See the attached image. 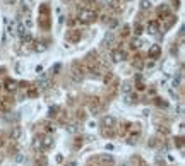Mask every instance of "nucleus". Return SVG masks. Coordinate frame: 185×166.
Masks as SVG:
<instances>
[{
	"instance_id": "1",
	"label": "nucleus",
	"mask_w": 185,
	"mask_h": 166,
	"mask_svg": "<svg viewBox=\"0 0 185 166\" xmlns=\"http://www.w3.org/2000/svg\"><path fill=\"white\" fill-rule=\"evenodd\" d=\"M96 17L98 16H96L94 11H88V9H84V11L79 12V17H77V19H79L82 24H91V22L96 21Z\"/></svg>"
},
{
	"instance_id": "10",
	"label": "nucleus",
	"mask_w": 185,
	"mask_h": 166,
	"mask_svg": "<svg viewBox=\"0 0 185 166\" xmlns=\"http://www.w3.org/2000/svg\"><path fill=\"white\" fill-rule=\"evenodd\" d=\"M159 31V22L158 21H151L148 24V33H151V34H156V33Z\"/></svg>"
},
{
	"instance_id": "23",
	"label": "nucleus",
	"mask_w": 185,
	"mask_h": 166,
	"mask_svg": "<svg viewBox=\"0 0 185 166\" xmlns=\"http://www.w3.org/2000/svg\"><path fill=\"white\" fill-rule=\"evenodd\" d=\"M106 4L110 7H118V0H106Z\"/></svg>"
},
{
	"instance_id": "8",
	"label": "nucleus",
	"mask_w": 185,
	"mask_h": 166,
	"mask_svg": "<svg viewBox=\"0 0 185 166\" xmlns=\"http://www.w3.org/2000/svg\"><path fill=\"white\" fill-rule=\"evenodd\" d=\"M158 14L161 19H166V17L170 16V7L166 5V4H163V5H159L158 7Z\"/></svg>"
},
{
	"instance_id": "16",
	"label": "nucleus",
	"mask_w": 185,
	"mask_h": 166,
	"mask_svg": "<svg viewBox=\"0 0 185 166\" xmlns=\"http://www.w3.org/2000/svg\"><path fill=\"white\" fill-rule=\"evenodd\" d=\"M125 103H129V105H132V103L137 101V96H134V94H125Z\"/></svg>"
},
{
	"instance_id": "13",
	"label": "nucleus",
	"mask_w": 185,
	"mask_h": 166,
	"mask_svg": "<svg viewBox=\"0 0 185 166\" xmlns=\"http://www.w3.org/2000/svg\"><path fill=\"white\" fill-rule=\"evenodd\" d=\"M5 89L7 91H16L17 89V82L16 80H12V79H7L5 80Z\"/></svg>"
},
{
	"instance_id": "17",
	"label": "nucleus",
	"mask_w": 185,
	"mask_h": 166,
	"mask_svg": "<svg viewBox=\"0 0 185 166\" xmlns=\"http://www.w3.org/2000/svg\"><path fill=\"white\" fill-rule=\"evenodd\" d=\"M45 50H46L45 43H34V52H45Z\"/></svg>"
},
{
	"instance_id": "9",
	"label": "nucleus",
	"mask_w": 185,
	"mask_h": 166,
	"mask_svg": "<svg viewBox=\"0 0 185 166\" xmlns=\"http://www.w3.org/2000/svg\"><path fill=\"white\" fill-rule=\"evenodd\" d=\"M21 135H22V129L21 127H12V132H11V137H12V140H19L21 139Z\"/></svg>"
},
{
	"instance_id": "7",
	"label": "nucleus",
	"mask_w": 185,
	"mask_h": 166,
	"mask_svg": "<svg viewBox=\"0 0 185 166\" xmlns=\"http://www.w3.org/2000/svg\"><path fill=\"white\" fill-rule=\"evenodd\" d=\"M81 39V31H77V29H72V31L67 34V41H70V43H75V41H79Z\"/></svg>"
},
{
	"instance_id": "31",
	"label": "nucleus",
	"mask_w": 185,
	"mask_h": 166,
	"mask_svg": "<svg viewBox=\"0 0 185 166\" xmlns=\"http://www.w3.org/2000/svg\"><path fill=\"white\" fill-rule=\"evenodd\" d=\"M4 2H5V4H9V5H11V4H16V0H4Z\"/></svg>"
},
{
	"instance_id": "26",
	"label": "nucleus",
	"mask_w": 185,
	"mask_h": 166,
	"mask_svg": "<svg viewBox=\"0 0 185 166\" xmlns=\"http://www.w3.org/2000/svg\"><path fill=\"white\" fill-rule=\"evenodd\" d=\"M55 111H58V108H57V106H52V108H50V117H55V115H57Z\"/></svg>"
},
{
	"instance_id": "12",
	"label": "nucleus",
	"mask_w": 185,
	"mask_h": 166,
	"mask_svg": "<svg viewBox=\"0 0 185 166\" xmlns=\"http://www.w3.org/2000/svg\"><path fill=\"white\" fill-rule=\"evenodd\" d=\"M120 89H122V92H123V94H130V91H132V82H129V80L122 82Z\"/></svg>"
},
{
	"instance_id": "32",
	"label": "nucleus",
	"mask_w": 185,
	"mask_h": 166,
	"mask_svg": "<svg viewBox=\"0 0 185 166\" xmlns=\"http://www.w3.org/2000/svg\"><path fill=\"white\" fill-rule=\"evenodd\" d=\"M67 166H77V163H75V161H70V163H67Z\"/></svg>"
},
{
	"instance_id": "2",
	"label": "nucleus",
	"mask_w": 185,
	"mask_h": 166,
	"mask_svg": "<svg viewBox=\"0 0 185 166\" xmlns=\"http://www.w3.org/2000/svg\"><path fill=\"white\" fill-rule=\"evenodd\" d=\"M125 52L123 50H113L111 52V62H115V64H120V62H123L125 60Z\"/></svg>"
},
{
	"instance_id": "27",
	"label": "nucleus",
	"mask_w": 185,
	"mask_h": 166,
	"mask_svg": "<svg viewBox=\"0 0 185 166\" xmlns=\"http://www.w3.org/2000/svg\"><path fill=\"white\" fill-rule=\"evenodd\" d=\"M60 67H62V65H60V64H57L55 67H52V72H53V74H57L58 70H60Z\"/></svg>"
},
{
	"instance_id": "14",
	"label": "nucleus",
	"mask_w": 185,
	"mask_h": 166,
	"mask_svg": "<svg viewBox=\"0 0 185 166\" xmlns=\"http://www.w3.org/2000/svg\"><path fill=\"white\" fill-rule=\"evenodd\" d=\"M113 39H115V36H113V33H106V36H105V46H110L111 43H113Z\"/></svg>"
},
{
	"instance_id": "22",
	"label": "nucleus",
	"mask_w": 185,
	"mask_h": 166,
	"mask_svg": "<svg viewBox=\"0 0 185 166\" xmlns=\"http://www.w3.org/2000/svg\"><path fill=\"white\" fill-rule=\"evenodd\" d=\"M171 87H175V89H177V87H180V77H175V79H173V82H171Z\"/></svg>"
},
{
	"instance_id": "30",
	"label": "nucleus",
	"mask_w": 185,
	"mask_h": 166,
	"mask_svg": "<svg viewBox=\"0 0 185 166\" xmlns=\"http://www.w3.org/2000/svg\"><path fill=\"white\" fill-rule=\"evenodd\" d=\"M36 72H38V74H40V72H43V67H41V65H38V67H36Z\"/></svg>"
},
{
	"instance_id": "25",
	"label": "nucleus",
	"mask_w": 185,
	"mask_h": 166,
	"mask_svg": "<svg viewBox=\"0 0 185 166\" xmlns=\"http://www.w3.org/2000/svg\"><path fill=\"white\" fill-rule=\"evenodd\" d=\"M65 129H67V132H70V134H74L75 130H77V127H75V125H69V127H65Z\"/></svg>"
},
{
	"instance_id": "28",
	"label": "nucleus",
	"mask_w": 185,
	"mask_h": 166,
	"mask_svg": "<svg viewBox=\"0 0 185 166\" xmlns=\"http://www.w3.org/2000/svg\"><path fill=\"white\" fill-rule=\"evenodd\" d=\"M22 26H24V27H27V29H29V27L33 26V21H31V19H26V24H22Z\"/></svg>"
},
{
	"instance_id": "3",
	"label": "nucleus",
	"mask_w": 185,
	"mask_h": 166,
	"mask_svg": "<svg viewBox=\"0 0 185 166\" xmlns=\"http://www.w3.org/2000/svg\"><path fill=\"white\" fill-rule=\"evenodd\" d=\"M148 55H149V58H158L159 55H161V46L159 45H151Z\"/></svg>"
},
{
	"instance_id": "6",
	"label": "nucleus",
	"mask_w": 185,
	"mask_h": 166,
	"mask_svg": "<svg viewBox=\"0 0 185 166\" xmlns=\"http://www.w3.org/2000/svg\"><path fill=\"white\" fill-rule=\"evenodd\" d=\"M53 146V139L50 137V135H45V137H41V151H48L50 147Z\"/></svg>"
},
{
	"instance_id": "15",
	"label": "nucleus",
	"mask_w": 185,
	"mask_h": 166,
	"mask_svg": "<svg viewBox=\"0 0 185 166\" xmlns=\"http://www.w3.org/2000/svg\"><path fill=\"white\" fill-rule=\"evenodd\" d=\"M26 34H27L26 27L22 26V24H19V26H17V36H19V38H21V39H22V38L26 36Z\"/></svg>"
},
{
	"instance_id": "29",
	"label": "nucleus",
	"mask_w": 185,
	"mask_h": 166,
	"mask_svg": "<svg viewBox=\"0 0 185 166\" xmlns=\"http://www.w3.org/2000/svg\"><path fill=\"white\" fill-rule=\"evenodd\" d=\"M173 7H177V9L180 7V2H178V0H175V2H173Z\"/></svg>"
},
{
	"instance_id": "19",
	"label": "nucleus",
	"mask_w": 185,
	"mask_h": 166,
	"mask_svg": "<svg viewBox=\"0 0 185 166\" xmlns=\"http://www.w3.org/2000/svg\"><path fill=\"white\" fill-rule=\"evenodd\" d=\"M24 159H26V156L22 154V152H17V154L14 156V161H16V163H22Z\"/></svg>"
},
{
	"instance_id": "21",
	"label": "nucleus",
	"mask_w": 185,
	"mask_h": 166,
	"mask_svg": "<svg viewBox=\"0 0 185 166\" xmlns=\"http://www.w3.org/2000/svg\"><path fill=\"white\" fill-rule=\"evenodd\" d=\"M134 33L139 36V34L142 33V26H141V24H136V26H134Z\"/></svg>"
},
{
	"instance_id": "5",
	"label": "nucleus",
	"mask_w": 185,
	"mask_h": 166,
	"mask_svg": "<svg viewBox=\"0 0 185 166\" xmlns=\"http://www.w3.org/2000/svg\"><path fill=\"white\" fill-rule=\"evenodd\" d=\"M101 123H103V127L113 129V127L116 125V120H115V117H111V115H108V117H105L103 120H101Z\"/></svg>"
},
{
	"instance_id": "20",
	"label": "nucleus",
	"mask_w": 185,
	"mask_h": 166,
	"mask_svg": "<svg viewBox=\"0 0 185 166\" xmlns=\"http://www.w3.org/2000/svg\"><path fill=\"white\" fill-rule=\"evenodd\" d=\"M161 164L164 166V158L161 154H158V156H156V166H161Z\"/></svg>"
},
{
	"instance_id": "18",
	"label": "nucleus",
	"mask_w": 185,
	"mask_h": 166,
	"mask_svg": "<svg viewBox=\"0 0 185 166\" xmlns=\"http://www.w3.org/2000/svg\"><path fill=\"white\" fill-rule=\"evenodd\" d=\"M141 9H142V11L151 9V0H141Z\"/></svg>"
},
{
	"instance_id": "24",
	"label": "nucleus",
	"mask_w": 185,
	"mask_h": 166,
	"mask_svg": "<svg viewBox=\"0 0 185 166\" xmlns=\"http://www.w3.org/2000/svg\"><path fill=\"white\" fill-rule=\"evenodd\" d=\"M129 29H130V27H129L127 24H125V26L122 27V36H127V34H129Z\"/></svg>"
},
{
	"instance_id": "33",
	"label": "nucleus",
	"mask_w": 185,
	"mask_h": 166,
	"mask_svg": "<svg viewBox=\"0 0 185 166\" xmlns=\"http://www.w3.org/2000/svg\"><path fill=\"white\" fill-rule=\"evenodd\" d=\"M84 2H88V4H93V2H96V0H84Z\"/></svg>"
},
{
	"instance_id": "34",
	"label": "nucleus",
	"mask_w": 185,
	"mask_h": 166,
	"mask_svg": "<svg viewBox=\"0 0 185 166\" xmlns=\"http://www.w3.org/2000/svg\"><path fill=\"white\" fill-rule=\"evenodd\" d=\"M127 2H130V0H127Z\"/></svg>"
},
{
	"instance_id": "11",
	"label": "nucleus",
	"mask_w": 185,
	"mask_h": 166,
	"mask_svg": "<svg viewBox=\"0 0 185 166\" xmlns=\"http://www.w3.org/2000/svg\"><path fill=\"white\" fill-rule=\"evenodd\" d=\"M17 26H19V21H17V19H14V21L9 24L7 33H9V34H12V36H14V34H17Z\"/></svg>"
},
{
	"instance_id": "4",
	"label": "nucleus",
	"mask_w": 185,
	"mask_h": 166,
	"mask_svg": "<svg viewBox=\"0 0 185 166\" xmlns=\"http://www.w3.org/2000/svg\"><path fill=\"white\" fill-rule=\"evenodd\" d=\"M50 86H52V82H50L48 77H41V79H38V82H36V87H38V89H41V91L48 89Z\"/></svg>"
}]
</instances>
